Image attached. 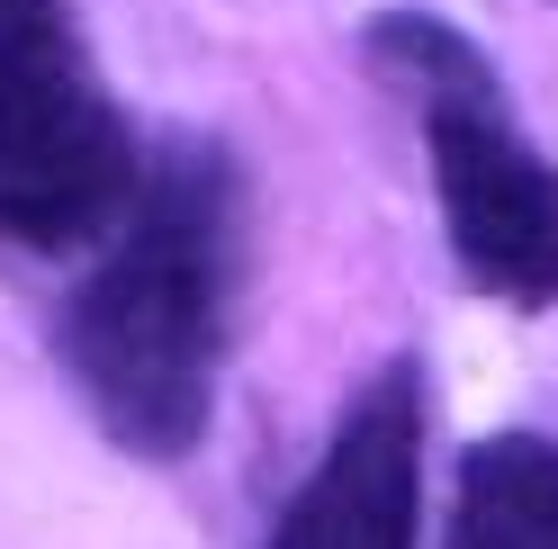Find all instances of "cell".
<instances>
[{"instance_id":"cell-4","label":"cell","mask_w":558,"mask_h":549,"mask_svg":"<svg viewBox=\"0 0 558 549\" xmlns=\"http://www.w3.org/2000/svg\"><path fill=\"white\" fill-rule=\"evenodd\" d=\"M424 504V369L388 361L342 405L325 460L279 504L270 549H414Z\"/></svg>"},{"instance_id":"cell-5","label":"cell","mask_w":558,"mask_h":549,"mask_svg":"<svg viewBox=\"0 0 558 549\" xmlns=\"http://www.w3.org/2000/svg\"><path fill=\"white\" fill-rule=\"evenodd\" d=\"M441 549H558V441L496 432L460 460Z\"/></svg>"},{"instance_id":"cell-1","label":"cell","mask_w":558,"mask_h":549,"mask_svg":"<svg viewBox=\"0 0 558 549\" xmlns=\"http://www.w3.org/2000/svg\"><path fill=\"white\" fill-rule=\"evenodd\" d=\"M243 289V171L207 135L145 154L99 270L63 297L54 352L90 424L126 460H190L217 415V369Z\"/></svg>"},{"instance_id":"cell-2","label":"cell","mask_w":558,"mask_h":549,"mask_svg":"<svg viewBox=\"0 0 558 549\" xmlns=\"http://www.w3.org/2000/svg\"><path fill=\"white\" fill-rule=\"evenodd\" d=\"M369 63L424 118L441 234L460 253L469 289L522 306V316L558 306V171L513 126L496 63L433 10H378L369 19Z\"/></svg>"},{"instance_id":"cell-3","label":"cell","mask_w":558,"mask_h":549,"mask_svg":"<svg viewBox=\"0 0 558 549\" xmlns=\"http://www.w3.org/2000/svg\"><path fill=\"white\" fill-rule=\"evenodd\" d=\"M145 154L63 0H0V244L82 253L126 217Z\"/></svg>"}]
</instances>
